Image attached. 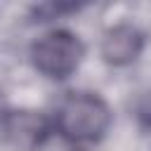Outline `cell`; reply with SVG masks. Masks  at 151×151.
<instances>
[{"label":"cell","instance_id":"obj_3","mask_svg":"<svg viewBox=\"0 0 151 151\" xmlns=\"http://www.w3.org/2000/svg\"><path fill=\"white\" fill-rule=\"evenodd\" d=\"M0 132L7 139V144H12L19 151H35L40 149L50 132L52 125L50 120L31 109H7L0 113Z\"/></svg>","mask_w":151,"mask_h":151},{"label":"cell","instance_id":"obj_4","mask_svg":"<svg viewBox=\"0 0 151 151\" xmlns=\"http://www.w3.org/2000/svg\"><path fill=\"white\" fill-rule=\"evenodd\" d=\"M101 59L111 66H130L144 50V35L132 24H116L101 35Z\"/></svg>","mask_w":151,"mask_h":151},{"label":"cell","instance_id":"obj_1","mask_svg":"<svg viewBox=\"0 0 151 151\" xmlns=\"http://www.w3.org/2000/svg\"><path fill=\"white\" fill-rule=\"evenodd\" d=\"M111 109L94 92L66 94L54 113L57 132L71 144H94L111 127Z\"/></svg>","mask_w":151,"mask_h":151},{"label":"cell","instance_id":"obj_2","mask_svg":"<svg viewBox=\"0 0 151 151\" xmlns=\"http://www.w3.org/2000/svg\"><path fill=\"white\" fill-rule=\"evenodd\" d=\"M85 47L73 31L52 28L31 45V61L50 80H66L83 61Z\"/></svg>","mask_w":151,"mask_h":151}]
</instances>
